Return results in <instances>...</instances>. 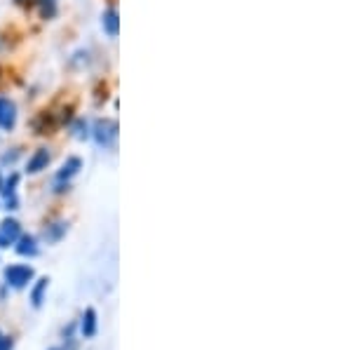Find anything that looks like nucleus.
<instances>
[{
	"label": "nucleus",
	"instance_id": "nucleus-1",
	"mask_svg": "<svg viewBox=\"0 0 352 350\" xmlns=\"http://www.w3.org/2000/svg\"><path fill=\"white\" fill-rule=\"evenodd\" d=\"M5 280H8V285H12L14 289H24L28 282L33 280V268L31 266H10L5 270Z\"/></svg>",
	"mask_w": 352,
	"mask_h": 350
},
{
	"label": "nucleus",
	"instance_id": "nucleus-2",
	"mask_svg": "<svg viewBox=\"0 0 352 350\" xmlns=\"http://www.w3.org/2000/svg\"><path fill=\"white\" fill-rule=\"evenodd\" d=\"M19 235H21L19 221H14V219H5V221L0 223V247L14 245V242L19 240Z\"/></svg>",
	"mask_w": 352,
	"mask_h": 350
},
{
	"label": "nucleus",
	"instance_id": "nucleus-3",
	"mask_svg": "<svg viewBox=\"0 0 352 350\" xmlns=\"http://www.w3.org/2000/svg\"><path fill=\"white\" fill-rule=\"evenodd\" d=\"M16 122V109L10 99H0V129H12Z\"/></svg>",
	"mask_w": 352,
	"mask_h": 350
},
{
	"label": "nucleus",
	"instance_id": "nucleus-4",
	"mask_svg": "<svg viewBox=\"0 0 352 350\" xmlns=\"http://www.w3.org/2000/svg\"><path fill=\"white\" fill-rule=\"evenodd\" d=\"M94 137H96V144H99V146H109L111 141H113V137H116V122L99 120V122H96Z\"/></svg>",
	"mask_w": 352,
	"mask_h": 350
},
{
	"label": "nucleus",
	"instance_id": "nucleus-5",
	"mask_svg": "<svg viewBox=\"0 0 352 350\" xmlns=\"http://www.w3.org/2000/svg\"><path fill=\"white\" fill-rule=\"evenodd\" d=\"M47 162H50V153L45 149H41V151H36V155L28 160V165H26V169H28V174H36V172H41V169H45L47 167Z\"/></svg>",
	"mask_w": 352,
	"mask_h": 350
},
{
	"label": "nucleus",
	"instance_id": "nucleus-6",
	"mask_svg": "<svg viewBox=\"0 0 352 350\" xmlns=\"http://www.w3.org/2000/svg\"><path fill=\"white\" fill-rule=\"evenodd\" d=\"M94 334H96V310L87 308L85 310V318H82V336L92 338Z\"/></svg>",
	"mask_w": 352,
	"mask_h": 350
},
{
	"label": "nucleus",
	"instance_id": "nucleus-7",
	"mask_svg": "<svg viewBox=\"0 0 352 350\" xmlns=\"http://www.w3.org/2000/svg\"><path fill=\"white\" fill-rule=\"evenodd\" d=\"M16 252H19L21 256H36V254H38L36 238H31V235H24V238H21V235H19V245H16Z\"/></svg>",
	"mask_w": 352,
	"mask_h": 350
},
{
	"label": "nucleus",
	"instance_id": "nucleus-8",
	"mask_svg": "<svg viewBox=\"0 0 352 350\" xmlns=\"http://www.w3.org/2000/svg\"><path fill=\"white\" fill-rule=\"evenodd\" d=\"M78 169H80V160H78V157H68V160L64 162V167H61V172L56 174V179H59V182L71 179L73 174H78Z\"/></svg>",
	"mask_w": 352,
	"mask_h": 350
},
{
	"label": "nucleus",
	"instance_id": "nucleus-9",
	"mask_svg": "<svg viewBox=\"0 0 352 350\" xmlns=\"http://www.w3.org/2000/svg\"><path fill=\"white\" fill-rule=\"evenodd\" d=\"M45 289H47V278L38 280V285L33 287V292H31V301H33V306H36V308H41L43 296H45Z\"/></svg>",
	"mask_w": 352,
	"mask_h": 350
},
{
	"label": "nucleus",
	"instance_id": "nucleus-10",
	"mask_svg": "<svg viewBox=\"0 0 352 350\" xmlns=\"http://www.w3.org/2000/svg\"><path fill=\"white\" fill-rule=\"evenodd\" d=\"M104 28L109 36H118V12L116 10H109V12L104 14Z\"/></svg>",
	"mask_w": 352,
	"mask_h": 350
},
{
	"label": "nucleus",
	"instance_id": "nucleus-11",
	"mask_svg": "<svg viewBox=\"0 0 352 350\" xmlns=\"http://www.w3.org/2000/svg\"><path fill=\"white\" fill-rule=\"evenodd\" d=\"M64 233H66V223H61V221L59 223H52L47 230H45V240H47V242H56Z\"/></svg>",
	"mask_w": 352,
	"mask_h": 350
},
{
	"label": "nucleus",
	"instance_id": "nucleus-12",
	"mask_svg": "<svg viewBox=\"0 0 352 350\" xmlns=\"http://www.w3.org/2000/svg\"><path fill=\"white\" fill-rule=\"evenodd\" d=\"M16 182H19V177H16V174H12V177H10L8 179V184H5V188H0V190H3V193L5 195H14V186H16Z\"/></svg>",
	"mask_w": 352,
	"mask_h": 350
},
{
	"label": "nucleus",
	"instance_id": "nucleus-13",
	"mask_svg": "<svg viewBox=\"0 0 352 350\" xmlns=\"http://www.w3.org/2000/svg\"><path fill=\"white\" fill-rule=\"evenodd\" d=\"M12 346H14V341L10 336H3L0 338V350H12Z\"/></svg>",
	"mask_w": 352,
	"mask_h": 350
},
{
	"label": "nucleus",
	"instance_id": "nucleus-14",
	"mask_svg": "<svg viewBox=\"0 0 352 350\" xmlns=\"http://www.w3.org/2000/svg\"><path fill=\"white\" fill-rule=\"evenodd\" d=\"M0 338H3V334H0Z\"/></svg>",
	"mask_w": 352,
	"mask_h": 350
}]
</instances>
